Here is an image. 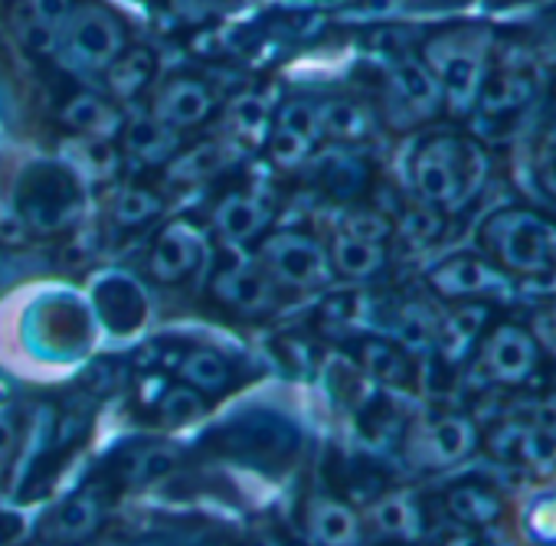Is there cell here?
Masks as SVG:
<instances>
[{"mask_svg":"<svg viewBox=\"0 0 556 546\" xmlns=\"http://www.w3.org/2000/svg\"><path fill=\"white\" fill-rule=\"evenodd\" d=\"M481 445V432L465 412H435L413 426L406 435V455L422 471H439L465 461Z\"/></svg>","mask_w":556,"mask_h":546,"instance_id":"11","label":"cell"},{"mask_svg":"<svg viewBox=\"0 0 556 546\" xmlns=\"http://www.w3.org/2000/svg\"><path fill=\"white\" fill-rule=\"evenodd\" d=\"M455 308L448 315H439V331H435V354L448 364L458 367L468 360L481 341V334L491 325V305L488 302H452Z\"/></svg>","mask_w":556,"mask_h":546,"instance_id":"20","label":"cell"},{"mask_svg":"<svg viewBox=\"0 0 556 546\" xmlns=\"http://www.w3.org/2000/svg\"><path fill=\"white\" fill-rule=\"evenodd\" d=\"M481 445L494 461L514 465V468H543L556 455V442L549 435H543L523 416L494 419L488 426V432L481 435Z\"/></svg>","mask_w":556,"mask_h":546,"instance_id":"16","label":"cell"},{"mask_svg":"<svg viewBox=\"0 0 556 546\" xmlns=\"http://www.w3.org/2000/svg\"><path fill=\"white\" fill-rule=\"evenodd\" d=\"M249 0H164V17L180 30H203L223 17L239 14Z\"/></svg>","mask_w":556,"mask_h":546,"instance_id":"36","label":"cell"},{"mask_svg":"<svg viewBox=\"0 0 556 546\" xmlns=\"http://www.w3.org/2000/svg\"><path fill=\"white\" fill-rule=\"evenodd\" d=\"M4 285H8V276H4V268H0V292H4Z\"/></svg>","mask_w":556,"mask_h":546,"instance_id":"46","label":"cell"},{"mask_svg":"<svg viewBox=\"0 0 556 546\" xmlns=\"http://www.w3.org/2000/svg\"><path fill=\"white\" fill-rule=\"evenodd\" d=\"M47 546H50V543H47ZM83 546H86V543H83Z\"/></svg>","mask_w":556,"mask_h":546,"instance_id":"50","label":"cell"},{"mask_svg":"<svg viewBox=\"0 0 556 546\" xmlns=\"http://www.w3.org/2000/svg\"><path fill=\"white\" fill-rule=\"evenodd\" d=\"M328 258H331V271H338V276L351 282H367L387 268L390 252L383 239H370L364 232L341 226L328 245Z\"/></svg>","mask_w":556,"mask_h":546,"instance_id":"24","label":"cell"},{"mask_svg":"<svg viewBox=\"0 0 556 546\" xmlns=\"http://www.w3.org/2000/svg\"><path fill=\"white\" fill-rule=\"evenodd\" d=\"M213 223H216V232L229 245H249V242L262 239V232L268 229L271 209L265 200H258L252 193H229L226 200H219Z\"/></svg>","mask_w":556,"mask_h":546,"instance_id":"30","label":"cell"},{"mask_svg":"<svg viewBox=\"0 0 556 546\" xmlns=\"http://www.w3.org/2000/svg\"><path fill=\"white\" fill-rule=\"evenodd\" d=\"M442 507H445L448 520L458 523L462 530L504 523V513H507V504H504L501 491L491 487L481 478H465V481L448 484L445 494H442Z\"/></svg>","mask_w":556,"mask_h":546,"instance_id":"21","label":"cell"},{"mask_svg":"<svg viewBox=\"0 0 556 546\" xmlns=\"http://www.w3.org/2000/svg\"><path fill=\"white\" fill-rule=\"evenodd\" d=\"M154 409L167 426H190L206 412V399H203V393H197L193 386L177 380L164 393H157Z\"/></svg>","mask_w":556,"mask_h":546,"instance_id":"37","label":"cell"},{"mask_svg":"<svg viewBox=\"0 0 556 546\" xmlns=\"http://www.w3.org/2000/svg\"><path fill=\"white\" fill-rule=\"evenodd\" d=\"M258 265L282 289H321L331 279L328 245L299 229L268 232L258 245Z\"/></svg>","mask_w":556,"mask_h":546,"instance_id":"8","label":"cell"},{"mask_svg":"<svg viewBox=\"0 0 556 546\" xmlns=\"http://www.w3.org/2000/svg\"><path fill=\"white\" fill-rule=\"evenodd\" d=\"M161 196L148 187H125L112 203V219L125 229H138L161 213Z\"/></svg>","mask_w":556,"mask_h":546,"instance_id":"39","label":"cell"},{"mask_svg":"<svg viewBox=\"0 0 556 546\" xmlns=\"http://www.w3.org/2000/svg\"><path fill=\"white\" fill-rule=\"evenodd\" d=\"M442 226H445L442 209H435V206H429V203L419 200L416 206H406L400 213V219H396L393 229L400 232V239H406L409 245L422 249V245H432L442 236Z\"/></svg>","mask_w":556,"mask_h":546,"instance_id":"38","label":"cell"},{"mask_svg":"<svg viewBox=\"0 0 556 546\" xmlns=\"http://www.w3.org/2000/svg\"><path fill=\"white\" fill-rule=\"evenodd\" d=\"M321 141H325L321 99L295 96V99H286L271 112V131H268L265 144H268L275 164L299 167L315 154V148Z\"/></svg>","mask_w":556,"mask_h":546,"instance_id":"13","label":"cell"},{"mask_svg":"<svg viewBox=\"0 0 556 546\" xmlns=\"http://www.w3.org/2000/svg\"><path fill=\"white\" fill-rule=\"evenodd\" d=\"M426 285L445 302H488L510 295L517 289V279H510L488 255L455 252L429 268Z\"/></svg>","mask_w":556,"mask_h":546,"instance_id":"10","label":"cell"},{"mask_svg":"<svg viewBox=\"0 0 556 546\" xmlns=\"http://www.w3.org/2000/svg\"><path fill=\"white\" fill-rule=\"evenodd\" d=\"M553 164H556V157H553Z\"/></svg>","mask_w":556,"mask_h":546,"instance_id":"51","label":"cell"},{"mask_svg":"<svg viewBox=\"0 0 556 546\" xmlns=\"http://www.w3.org/2000/svg\"><path fill=\"white\" fill-rule=\"evenodd\" d=\"M21 442V419L11 406H0V465H8Z\"/></svg>","mask_w":556,"mask_h":546,"instance_id":"43","label":"cell"},{"mask_svg":"<svg viewBox=\"0 0 556 546\" xmlns=\"http://www.w3.org/2000/svg\"><path fill=\"white\" fill-rule=\"evenodd\" d=\"M56 118L66 131L96 138V141H105V138L118 135V128H122L118 105L105 92H92V89H79L70 99H63Z\"/></svg>","mask_w":556,"mask_h":546,"instance_id":"26","label":"cell"},{"mask_svg":"<svg viewBox=\"0 0 556 546\" xmlns=\"http://www.w3.org/2000/svg\"><path fill=\"white\" fill-rule=\"evenodd\" d=\"M216 452H223L232 461L252 465L258 471H286L295 455H299V429L292 419H286L282 412L271 409H245L236 412L232 419H226L213 439Z\"/></svg>","mask_w":556,"mask_h":546,"instance_id":"5","label":"cell"},{"mask_svg":"<svg viewBox=\"0 0 556 546\" xmlns=\"http://www.w3.org/2000/svg\"><path fill=\"white\" fill-rule=\"evenodd\" d=\"M79 209H83V187L76 174H70L63 164L53 161H37L27 167L14 203V213L24 219L27 229L60 232L79 216Z\"/></svg>","mask_w":556,"mask_h":546,"instance_id":"6","label":"cell"},{"mask_svg":"<svg viewBox=\"0 0 556 546\" xmlns=\"http://www.w3.org/2000/svg\"><path fill=\"white\" fill-rule=\"evenodd\" d=\"M527 328H530L533 341L540 344V351L556 360V305H546V308L533 312Z\"/></svg>","mask_w":556,"mask_h":546,"instance_id":"41","label":"cell"},{"mask_svg":"<svg viewBox=\"0 0 556 546\" xmlns=\"http://www.w3.org/2000/svg\"><path fill=\"white\" fill-rule=\"evenodd\" d=\"M170 367H174L180 383L193 386L203 396H219V393H226L232 386V364L213 347L193 344V347L180 351L170 360Z\"/></svg>","mask_w":556,"mask_h":546,"instance_id":"31","label":"cell"},{"mask_svg":"<svg viewBox=\"0 0 556 546\" xmlns=\"http://www.w3.org/2000/svg\"><path fill=\"white\" fill-rule=\"evenodd\" d=\"M105 491L89 484L76 494H70L63 504H56L43 523H40V539L50 546H83L89 543L105 517Z\"/></svg>","mask_w":556,"mask_h":546,"instance_id":"17","label":"cell"},{"mask_svg":"<svg viewBox=\"0 0 556 546\" xmlns=\"http://www.w3.org/2000/svg\"><path fill=\"white\" fill-rule=\"evenodd\" d=\"M481 252L501 265L510 279H543L556 276V223L527 209L501 206L478 229Z\"/></svg>","mask_w":556,"mask_h":546,"instance_id":"3","label":"cell"},{"mask_svg":"<svg viewBox=\"0 0 556 546\" xmlns=\"http://www.w3.org/2000/svg\"><path fill=\"white\" fill-rule=\"evenodd\" d=\"M540 344L533 341L530 328L520 321H497L488 325L481 334L471 360H475V377L488 386H527L536 370H540Z\"/></svg>","mask_w":556,"mask_h":546,"instance_id":"7","label":"cell"},{"mask_svg":"<svg viewBox=\"0 0 556 546\" xmlns=\"http://www.w3.org/2000/svg\"><path fill=\"white\" fill-rule=\"evenodd\" d=\"M435 331H439V315L426 302H403L393 308L390 321V341H396L403 351H432L435 347Z\"/></svg>","mask_w":556,"mask_h":546,"instance_id":"35","label":"cell"},{"mask_svg":"<svg viewBox=\"0 0 556 546\" xmlns=\"http://www.w3.org/2000/svg\"><path fill=\"white\" fill-rule=\"evenodd\" d=\"M334 4H348V0H334Z\"/></svg>","mask_w":556,"mask_h":546,"instance_id":"49","label":"cell"},{"mask_svg":"<svg viewBox=\"0 0 556 546\" xmlns=\"http://www.w3.org/2000/svg\"><path fill=\"white\" fill-rule=\"evenodd\" d=\"M315 180L334 200H357L370 187V164L354 144H334L321 154H312Z\"/></svg>","mask_w":556,"mask_h":546,"instance_id":"25","label":"cell"},{"mask_svg":"<svg viewBox=\"0 0 556 546\" xmlns=\"http://www.w3.org/2000/svg\"><path fill=\"white\" fill-rule=\"evenodd\" d=\"M128 43H131L128 24L112 4H102V0H76V8L70 11L50 56L63 73L92 79L102 76Z\"/></svg>","mask_w":556,"mask_h":546,"instance_id":"4","label":"cell"},{"mask_svg":"<svg viewBox=\"0 0 556 546\" xmlns=\"http://www.w3.org/2000/svg\"><path fill=\"white\" fill-rule=\"evenodd\" d=\"M390 546H409V543H390Z\"/></svg>","mask_w":556,"mask_h":546,"instance_id":"48","label":"cell"},{"mask_svg":"<svg viewBox=\"0 0 556 546\" xmlns=\"http://www.w3.org/2000/svg\"><path fill=\"white\" fill-rule=\"evenodd\" d=\"M105 96L118 105V102H131L138 96H144L154 82H157V56L148 47H125L122 56L99 76Z\"/></svg>","mask_w":556,"mask_h":546,"instance_id":"29","label":"cell"},{"mask_svg":"<svg viewBox=\"0 0 556 546\" xmlns=\"http://www.w3.org/2000/svg\"><path fill=\"white\" fill-rule=\"evenodd\" d=\"M213 299L236 315H265L275 302V282L252 262H226L213 276Z\"/></svg>","mask_w":556,"mask_h":546,"instance_id":"18","label":"cell"},{"mask_svg":"<svg viewBox=\"0 0 556 546\" xmlns=\"http://www.w3.org/2000/svg\"><path fill=\"white\" fill-rule=\"evenodd\" d=\"M321 125H325V138L338 144H354L374 131V112L357 99L334 96V99H321Z\"/></svg>","mask_w":556,"mask_h":546,"instance_id":"34","label":"cell"},{"mask_svg":"<svg viewBox=\"0 0 556 546\" xmlns=\"http://www.w3.org/2000/svg\"><path fill=\"white\" fill-rule=\"evenodd\" d=\"M406 4H413V0H406ZM435 4H448V0H435ZM462 4H465V0H462Z\"/></svg>","mask_w":556,"mask_h":546,"instance_id":"47","label":"cell"},{"mask_svg":"<svg viewBox=\"0 0 556 546\" xmlns=\"http://www.w3.org/2000/svg\"><path fill=\"white\" fill-rule=\"evenodd\" d=\"M370 526L390 543H419L426 533V510L413 491H387L370 504Z\"/></svg>","mask_w":556,"mask_h":546,"instance_id":"23","label":"cell"},{"mask_svg":"<svg viewBox=\"0 0 556 546\" xmlns=\"http://www.w3.org/2000/svg\"><path fill=\"white\" fill-rule=\"evenodd\" d=\"M96 308H99L102 321L109 325V331H115V334H128L144 321V299H141L138 285H131L122 276H112L109 282L99 285Z\"/></svg>","mask_w":556,"mask_h":546,"instance_id":"33","label":"cell"},{"mask_svg":"<svg viewBox=\"0 0 556 546\" xmlns=\"http://www.w3.org/2000/svg\"><path fill=\"white\" fill-rule=\"evenodd\" d=\"M523 419L533 422L543 435H549L556 442V393L533 399V406H530V412H523Z\"/></svg>","mask_w":556,"mask_h":546,"instance_id":"44","label":"cell"},{"mask_svg":"<svg viewBox=\"0 0 556 546\" xmlns=\"http://www.w3.org/2000/svg\"><path fill=\"white\" fill-rule=\"evenodd\" d=\"M203 258L206 239L200 236V229L187 219H174L154 236L148 252V271L161 285H180L203 265Z\"/></svg>","mask_w":556,"mask_h":546,"instance_id":"15","label":"cell"},{"mask_svg":"<svg viewBox=\"0 0 556 546\" xmlns=\"http://www.w3.org/2000/svg\"><path fill=\"white\" fill-rule=\"evenodd\" d=\"M488 180V154L458 131H429L409 154V183L416 196L442 213L465 209Z\"/></svg>","mask_w":556,"mask_h":546,"instance_id":"1","label":"cell"},{"mask_svg":"<svg viewBox=\"0 0 556 546\" xmlns=\"http://www.w3.org/2000/svg\"><path fill=\"white\" fill-rule=\"evenodd\" d=\"M151 89L154 92L148 102V115L177 135L206 125L219 109V92L213 89V82H206V76L174 73L167 79H157Z\"/></svg>","mask_w":556,"mask_h":546,"instance_id":"12","label":"cell"},{"mask_svg":"<svg viewBox=\"0 0 556 546\" xmlns=\"http://www.w3.org/2000/svg\"><path fill=\"white\" fill-rule=\"evenodd\" d=\"M536 99V79L520 66H488L484 82L478 89L471 115L484 125H510L517 122Z\"/></svg>","mask_w":556,"mask_h":546,"instance_id":"14","label":"cell"},{"mask_svg":"<svg viewBox=\"0 0 556 546\" xmlns=\"http://www.w3.org/2000/svg\"><path fill=\"white\" fill-rule=\"evenodd\" d=\"M445 546H510V539L501 533V523H494L478 530H458L455 536L445 539Z\"/></svg>","mask_w":556,"mask_h":546,"instance_id":"42","label":"cell"},{"mask_svg":"<svg viewBox=\"0 0 556 546\" xmlns=\"http://www.w3.org/2000/svg\"><path fill=\"white\" fill-rule=\"evenodd\" d=\"M491 43L494 37L484 24H452L422 37L416 53L439 79L442 102L452 115H471L491 66Z\"/></svg>","mask_w":556,"mask_h":546,"instance_id":"2","label":"cell"},{"mask_svg":"<svg viewBox=\"0 0 556 546\" xmlns=\"http://www.w3.org/2000/svg\"><path fill=\"white\" fill-rule=\"evenodd\" d=\"M305 530L315 546H361L364 536L361 517L338 497H312L305 507Z\"/></svg>","mask_w":556,"mask_h":546,"instance_id":"27","label":"cell"},{"mask_svg":"<svg viewBox=\"0 0 556 546\" xmlns=\"http://www.w3.org/2000/svg\"><path fill=\"white\" fill-rule=\"evenodd\" d=\"M357 364L367 377L390 390H409L413 386V357L396 341L387 338H364L357 344Z\"/></svg>","mask_w":556,"mask_h":546,"instance_id":"32","label":"cell"},{"mask_svg":"<svg viewBox=\"0 0 556 546\" xmlns=\"http://www.w3.org/2000/svg\"><path fill=\"white\" fill-rule=\"evenodd\" d=\"M245 546H282V543H278V536H271V533H258V536H252Z\"/></svg>","mask_w":556,"mask_h":546,"instance_id":"45","label":"cell"},{"mask_svg":"<svg viewBox=\"0 0 556 546\" xmlns=\"http://www.w3.org/2000/svg\"><path fill=\"white\" fill-rule=\"evenodd\" d=\"M118 148L128 161L141 167H161L177 157L180 135L170 131L167 125L154 122L151 115H141L135 122H122L118 128Z\"/></svg>","mask_w":556,"mask_h":546,"instance_id":"28","label":"cell"},{"mask_svg":"<svg viewBox=\"0 0 556 546\" xmlns=\"http://www.w3.org/2000/svg\"><path fill=\"white\" fill-rule=\"evenodd\" d=\"M180 461V452L167 442H138L122 448L112 458L109 468V481L125 487V491H138L148 487L154 481H161L164 474H170Z\"/></svg>","mask_w":556,"mask_h":546,"instance_id":"22","label":"cell"},{"mask_svg":"<svg viewBox=\"0 0 556 546\" xmlns=\"http://www.w3.org/2000/svg\"><path fill=\"white\" fill-rule=\"evenodd\" d=\"M523 530L536 546H556V487L540 491L523 507Z\"/></svg>","mask_w":556,"mask_h":546,"instance_id":"40","label":"cell"},{"mask_svg":"<svg viewBox=\"0 0 556 546\" xmlns=\"http://www.w3.org/2000/svg\"><path fill=\"white\" fill-rule=\"evenodd\" d=\"M445 109L439 79L419 53H396L383 69V112L393 125H422Z\"/></svg>","mask_w":556,"mask_h":546,"instance_id":"9","label":"cell"},{"mask_svg":"<svg viewBox=\"0 0 556 546\" xmlns=\"http://www.w3.org/2000/svg\"><path fill=\"white\" fill-rule=\"evenodd\" d=\"M76 0H11V30L34 56H50Z\"/></svg>","mask_w":556,"mask_h":546,"instance_id":"19","label":"cell"}]
</instances>
